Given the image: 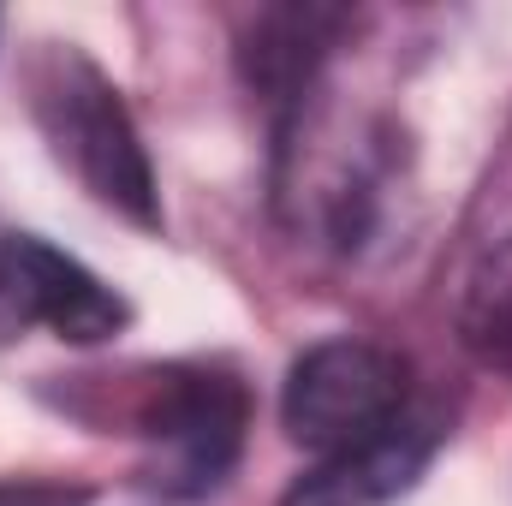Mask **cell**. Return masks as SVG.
Here are the masks:
<instances>
[{"label":"cell","instance_id":"3957f363","mask_svg":"<svg viewBox=\"0 0 512 506\" xmlns=\"http://www.w3.org/2000/svg\"><path fill=\"white\" fill-rule=\"evenodd\" d=\"M411 411V364L376 340H322L310 346L280 393V423L316 459L376 441Z\"/></svg>","mask_w":512,"mask_h":506},{"label":"cell","instance_id":"5b68a950","mask_svg":"<svg viewBox=\"0 0 512 506\" xmlns=\"http://www.w3.org/2000/svg\"><path fill=\"white\" fill-rule=\"evenodd\" d=\"M435 447H441V417L435 411H405L376 441H358L346 453L316 459L280 495V506H387L429 471Z\"/></svg>","mask_w":512,"mask_h":506},{"label":"cell","instance_id":"ba28073f","mask_svg":"<svg viewBox=\"0 0 512 506\" xmlns=\"http://www.w3.org/2000/svg\"><path fill=\"white\" fill-rule=\"evenodd\" d=\"M0 506H90V489H66V483H0Z\"/></svg>","mask_w":512,"mask_h":506},{"label":"cell","instance_id":"6da1fadb","mask_svg":"<svg viewBox=\"0 0 512 506\" xmlns=\"http://www.w3.org/2000/svg\"><path fill=\"white\" fill-rule=\"evenodd\" d=\"M30 114L60 155L84 179V191L108 209H120L137 227H161V191L155 167L143 155V137L131 126L114 78L72 42H48L30 66Z\"/></svg>","mask_w":512,"mask_h":506},{"label":"cell","instance_id":"52a82bcc","mask_svg":"<svg viewBox=\"0 0 512 506\" xmlns=\"http://www.w3.org/2000/svg\"><path fill=\"white\" fill-rule=\"evenodd\" d=\"M459 340L465 352L495 370L512 376V239L477 262V274L465 280V304H459Z\"/></svg>","mask_w":512,"mask_h":506},{"label":"cell","instance_id":"277c9868","mask_svg":"<svg viewBox=\"0 0 512 506\" xmlns=\"http://www.w3.org/2000/svg\"><path fill=\"white\" fill-rule=\"evenodd\" d=\"M126 322V298L108 280H96L78 256L54 251L48 239L0 221V346L24 340L30 328H54L72 346H102Z\"/></svg>","mask_w":512,"mask_h":506},{"label":"cell","instance_id":"8992f818","mask_svg":"<svg viewBox=\"0 0 512 506\" xmlns=\"http://www.w3.org/2000/svg\"><path fill=\"white\" fill-rule=\"evenodd\" d=\"M340 30H346V12H316V6L262 12L256 30L245 36V48H239L251 90L268 96L280 114L304 108L316 96V72H322V60H328Z\"/></svg>","mask_w":512,"mask_h":506},{"label":"cell","instance_id":"7a4b0ae2","mask_svg":"<svg viewBox=\"0 0 512 506\" xmlns=\"http://www.w3.org/2000/svg\"><path fill=\"white\" fill-rule=\"evenodd\" d=\"M251 429V393L221 364H167L149 370L131 399V435L143 441V489L155 501L215 495Z\"/></svg>","mask_w":512,"mask_h":506}]
</instances>
